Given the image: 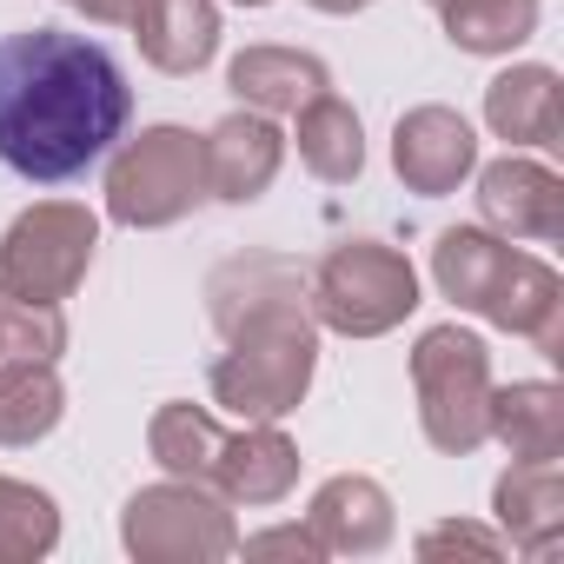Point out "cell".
Returning <instances> with one entry per match:
<instances>
[{
	"label": "cell",
	"mask_w": 564,
	"mask_h": 564,
	"mask_svg": "<svg viewBox=\"0 0 564 564\" xmlns=\"http://www.w3.org/2000/svg\"><path fill=\"white\" fill-rule=\"evenodd\" d=\"M133 120V87L87 34L28 28L0 41V166L21 180L87 173Z\"/></svg>",
	"instance_id": "1"
},
{
	"label": "cell",
	"mask_w": 564,
	"mask_h": 564,
	"mask_svg": "<svg viewBox=\"0 0 564 564\" xmlns=\"http://www.w3.org/2000/svg\"><path fill=\"white\" fill-rule=\"evenodd\" d=\"M219 339H226V352L206 379L213 405H226L239 425L300 412V399L313 392V372H319V319L306 306V286L239 306L219 326Z\"/></svg>",
	"instance_id": "2"
},
{
	"label": "cell",
	"mask_w": 564,
	"mask_h": 564,
	"mask_svg": "<svg viewBox=\"0 0 564 564\" xmlns=\"http://www.w3.org/2000/svg\"><path fill=\"white\" fill-rule=\"evenodd\" d=\"M432 279L458 313H478L485 326L557 352V339H564V279L538 252H518L505 232L445 226L438 246H432Z\"/></svg>",
	"instance_id": "3"
},
{
	"label": "cell",
	"mask_w": 564,
	"mask_h": 564,
	"mask_svg": "<svg viewBox=\"0 0 564 564\" xmlns=\"http://www.w3.org/2000/svg\"><path fill=\"white\" fill-rule=\"evenodd\" d=\"M313 319L339 339H386L419 313V272L386 239H339L313 272Z\"/></svg>",
	"instance_id": "4"
},
{
	"label": "cell",
	"mask_w": 564,
	"mask_h": 564,
	"mask_svg": "<svg viewBox=\"0 0 564 564\" xmlns=\"http://www.w3.org/2000/svg\"><path fill=\"white\" fill-rule=\"evenodd\" d=\"M199 199H213V186H206V140L193 127H147L107 166L113 226L160 232V226H180Z\"/></svg>",
	"instance_id": "5"
},
{
	"label": "cell",
	"mask_w": 564,
	"mask_h": 564,
	"mask_svg": "<svg viewBox=\"0 0 564 564\" xmlns=\"http://www.w3.org/2000/svg\"><path fill=\"white\" fill-rule=\"evenodd\" d=\"M412 392H419V425L432 438V452L445 458H471L491 432V352L478 333L465 326H425L412 346Z\"/></svg>",
	"instance_id": "6"
},
{
	"label": "cell",
	"mask_w": 564,
	"mask_h": 564,
	"mask_svg": "<svg viewBox=\"0 0 564 564\" xmlns=\"http://www.w3.org/2000/svg\"><path fill=\"white\" fill-rule=\"evenodd\" d=\"M100 246V213L80 199H41L0 232V300L21 306H67Z\"/></svg>",
	"instance_id": "7"
},
{
	"label": "cell",
	"mask_w": 564,
	"mask_h": 564,
	"mask_svg": "<svg viewBox=\"0 0 564 564\" xmlns=\"http://www.w3.org/2000/svg\"><path fill=\"white\" fill-rule=\"evenodd\" d=\"M120 544L140 564H219V557L239 551V524H232V505L213 485L166 478V485H140L127 498Z\"/></svg>",
	"instance_id": "8"
},
{
	"label": "cell",
	"mask_w": 564,
	"mask_h": 564,
	"mask_svg": "<svg viewBox=\"0 0 564 564\" xmlns=\"http://www.w3.org/2000/svg\"><path fill=\"white\" fill-rule=\"evenodd\" d=\"M471 166H478V133L465 127L458 107L432 100V107L399 113V127H392V173L405 180V193H425V199L458 193V180H471Z\"/></svg>",
	"instance_id": "9"
},
{
	"label": "cell",
	"mask_w": 564,
	"mask_h": 564,
	"mask_svg": "<svg viewBox=\"0 0 564 564\" xmlns=\"http://www.w3.org/2000/svg\"><path fill=\"white\" fill-rule=\"evenodd\" d=\"M478 219L505 239H564V180L544 166V160H524V153H505L478 173Z\"/></svg>",
	"instance_id": "10"
},
{
	"label": "cell",
	"mask_w": 564,
	"mask_h": 564,
	"mask_svg": "<svg viewBox=\"0 0 564 564\" xmlns=\"http://www.w3.org/2000/svg\"><path fill=\"white\" fill-rule=\"evenodd\" d=\"M306 531L319 538L326 557H372L392 544L399 518H392V491L366 471H339L313 491L306 505Z\"/></svg>",
	"instance_id": "11"
},
{
	"label": "cell",
	"mask_w": 564,
	"mask_h": 564,
	"mask_svg": "<svg viewBox=\"0 0 564 564\" xmlns=\"http://www.w3.org/2000/svg\"><path fill=\"white\" fill-rule=\"evenodd\" d=\"M279 160H286V133L272 127V113L239 107V113H226V120L206 133V186H213V199H226V206L259 199V193L279 180Z\"/></svg>",
	"instance_id": "12"
},
{
	"label": "cell",
	"mask_w": 564,
	"mask_h": 564,
	"mask_svg": "<svg viewBox=\"0 0 564 564\" xmlns=\"http://www.w3.org/2000/svg\"><path fill=\"white\" fill-rule=\"evenodd\" d=\"M293 485H300V445L279 432V419L226 432L219 471H213V491L226 505H279Z\"/></svg>",
	"instance_id": "13"
},
{
	"label": "cell",
	"mask_w": 564,
	"mask_h": 564,
	"mask_svg": "<svg viewBox=\"0 0 564 564\" xmlns=\"http://www.w3.org/2000/svg\"><path fill=\"white\" fill-rule=\"evenodd\" d=\"M491 511L505 524V544L524 557H551L564 531V478L557 458H511V471L491 485Z\"/></svg>",
	"instance_id": "14"
},
{
	"label": "cell",
	"mask_w": 564,
	"mask_h": 564,
	"mask_svg": "<svg viewBox=\"0 0 564 564\" xmlns=\"http://www.w3.org/2000/svg\"><path fill=\"white\" fill-rule=\"evenodd\" d=\"M226 87L239 94V107L279 120V113H300L306 100L333 94V74H326V61L306 54V47H246V54H232Z\"/></svg>",
	"instance_id": "15"
},
{
	"label": "cell",
	"mask_w": 564,
	"mask_h": 564,
	"mask_svg": "<svg viewBox=\"0 0 564 564\" xmlns=\"http://www.w3.org/2000/svg\"><path fill=\"white\" fill-rule=\"evenodd\" d=\"M485 127L511 147H557L564 133V80L557 67H505L491 87H485Z\"/></svg>",
	"instance_id": "16"
},
{
	"label": "cell",
	"mask_w": 564,
	"mask_h": 564,
	"mask_svg": "<svg viewBox=\"0 0 564 564\" xmlns=\"http://www.w3.org/2000/svg\"><path fill=\"white\" fill-rule=\"evenodd\" d=\"M133 41L160 74L186 80L219 54V0H147L133 14Z\"/></svg>",
	"instance_id": "17"
},
{
	"label": "cell",
	"mask_w": 564,
	"mask_h": 564,
	"mask_svg": "<svg viewBox=\"0 0 564 564\" xmlns=\"http://www.w3.org/2000/svg\"><path fill=\"white\" fill-rule=\"evenodd\" d=\"M485 432H491L511 458H564V392H557L551 379L491 386Z\"/></svg>",
	"instance_id": "18"
},
{
	"label": "cell",
	"mask_w": 564,
	"mask_h": 564,
	"mask_svg": "<svg viewBox=\"0 0 564 564\" xmlns=\"http://www.w3.org/2000/svg\"><path fill=\"white\" fill-rule=\"evenodd\" d=\"M67 419V386L54 359H0V445H41Z\"/></svg>",
	"instance_id": "19"
},
{
	"label": "cell",
	"mask_w": 564,
	"mask_h": 564,
	"mask_svg": "<svg viewBox=\"0 0 564 564\" xmlns=\"http://www.w3.org/2000/svg\"><path fill=\"white\" fill-rule=\"evenodd\" d=\"M300 160H306V173L313 180H326V186H352L359 173H366V127H359V113L339 100V94H319V100H306L300 107Z\"/></svg>",
	"instance_id": "20"
},
{
	"label": "cell",
	"mask_w": 564,
	"mask_h": 564,
	"mask_svg": "<svg viewBox=\"0 0 564 564\" xmlns=\"http://www.w3.org/2000/svg\"><path fill=\"white\" fill-rule=\"evenodd\" d=\"M219 445H226V425H219L213 412L186 405V399L160 405L153 425H147V452H153V465H160L166 478L213 485V471H219Z\"/></svg>",
	"instance_id": "21"
},
{
	"label": "cell",
	"mask_w": 564,
	"mask_h": 564,
	"mask_svg": "<svg viewBox=\"0 0 564 564\" xmlns=\"http://www.w3.org/2000/svg\"><path fill=\"white\" fill-rule=\"evenodd\" d=\"M438 14L458 54H511L538 34V0H445Z\"/></svg>",
	"instance_id": "22"
},
{
	"label": "cell",
	"mask_w": 564,
	"mask_h": 564,
	"mask_svg": "<svg viewBox=\"0 0 564 564\" xmlns=\"http://www.w3.org/2000/svg\"><path fill=\"white\" fill-rule=\"evenodd\" d=\"M54 544H61V505L41 485L0 471V564H34Z\"/></svg>",
	"instance_id": "23"
},
{
	"label": "cell",
	"mask_w": 564,
	"mask_h": 564,
	"mask_svg": "<svg viewBox=\"0 0 564 564\" xmlns=\"http://www.w3.org/2000/svg\"><path fill=\"white\" fill-rule=\"evenodd\" d=\"M61 352H67V319H61V306L0 300V359H61Z\"/></svg>",
	"instance_id": "24"
},
{
	"label": "cell",
	"mask_w": 564,
	"mask_h": 564,
	"mask_svg": "<svg viewBox=\"0 0 564 564\" xmlns=\"http://www.w3.org/2000/svg\"><path fill=\"white\" fill-rule=\"evenodd\" d=\"M239 551L246 557H300V564H319L326 551H319V538L306 531V524H272V531H252V538H239Z\"/></svg>",
	"instance_id": "25"
},
{
	"label": "cell",
	"mask_w": 564,
	"mask_h": 564,
	"mask_svg": "<svg viewBox=\"0 0 564 564\" xmlns=\"http://www.w3.org/2000/svg\"><path fill=\"white\" fill-rule=\"evenodd\" d=\"M419 551H425V557H438V551H478V557H505L511 544H505L498 531H485V524H432V531L419 538Z\"/></svg>",
	"instance_id": "26"
},
{
	"label": "cell",
	"mask_w": 564,
	"mask_h": 564,
	"mask_svg": "<svg viewBox=\"0 0 564 564\" xmlns=\"http://www.w3.org/2000/svg\"><path fill=\"white\" fill-rule=\"evenodd\" d=\"M74 8L87 21H100V28H133V14L147 8V0H74Z\"/></svg>",
	"instance_id": "27"
},
{
	"label": "cell",
	"mask_w": 564,
	"mask_h": 564,
	"mask_svg": "<svg viewBox=\"0 0 564 564\" xmlns=\"http://www.w3.org/2000/svg\"><path fill=\"white\" fill-rule=\"evenodd\" d=\"M306 8H319V14H366L372 0H306Z\"/></svg>",
	"instance_id": "28"
},
{
	"label": "cell",
	"mask_w": 564,
	"mask_h": 564,
	"mask_svg": "<svg viewBox=\"0 0 564 564\" xmlns=\"http://www.w3.org/2000/svg\"><path fill=\"white\" fill-rule=\"evenodd\" d=\"M232 8H272V0H232Z\"/></svg>",
	"instance_id": "29"
},
{
	"label": "cell",
	"mask_w": 564,
	"mask_h": 564,
	"mask_svg": "<svg viewBox=\"0 0 564 564\" xmlns=\"http://www.w3.org/2000/svg\"><path fill=\"white\" fill-rule=\"evenodd\" d=\"M432 8H445V0H432Z\"/></svg>",
	"instance_id": "30"
}]
</instances>
